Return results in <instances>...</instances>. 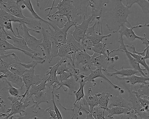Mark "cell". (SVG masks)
Wrapping results in <instances>:
<instances>
[{
    "instance_id": "6da1fadb",
    "label": "cell",
    "mask_w": 149,
    "mask_h": 119,
    "mask_svg": "<svg viewBox=\"0 0 149 119\" xmlns=\"http://www.w3.org/2000/svg\"><path fill=\"white\" fill-rule=\"evenodd\" d=\"M132 11L123 4L122 0H108L103 8L101 15V31L103 22L108 30L113 33H118L124 26L132 27L127 18Z\"/></svg>"
},
{
    "instance_id": "7a4b0ae2",
    "label": "cell",
    "mask_w": 149,
    "mask_h": 119,
    "mask_svg": "<svg viewBox=\"0 0 149 119\" xmlns=\"http://www.w3.org/2000/svg\"><path fill=\"white\" fill-rule=\"evenodd\" d=\"M49 10L47 17L52 18L56 15L66 17L68 20L74 19L78 14H81L84 16L82 12L76 8L73 0H61L55 7L48 8L45 11Z\"/></svg>"
},
{
    "instance_id": "3957f363",
    "label": "cell",
    "mask_w": 149,
    "mask_h": 119,
    "mask_svg": "<svg viewBox=\"0 0 149 119\" xmlns=\"http://www.w3.org/2000/svg\"><path fill=\"white\" fill-rule=\"evenodd\" d=\"M48 20L49 29H47L49 34L52 37L53 40L60 45L65 44L67 42V37L70 28L73 26L77 24L74 20L68 21L63 28H60L57 26L54 20L47 17Z\"/></svg>"
},
{
    "instance_id": "277c9868",
    "label": "cell",
    "mask_w": 149,
    "mask_h": 119,
    "mask_svg": "<svg viewBox=\"0 0 149 119\" xmlns=\"http://www.w3.org/2000/svg\"><path fill=\"white\" fill-rule=\"evenodd\" d=\"M22 95H20L19 97L12 96L8 97V98L11 101L12 107L7 109V116L5 117H1V119H8L10 117L18 114L22 116V113H26L27 108L30 104V101L26 99L23 102L22 100Z\"/></svg>"
},
{
    "instance_id": "5b68a950",
    "label": "cell",
    "mask_w": 149,
    "mask_h": 119,
    "mask_svg": "<svg viewBox=\"0 0 149 119\" xmlns=\"http://www.w3.org/2000/svg\"><path fill=\"white\" fill-rule=\"evenodd\" d=\"M95 19L93 15L91 14L89 16L84 15L83 21L81 24H77L75 25V30L74 31H69L68 33L73 35L75 39L80 43L82 41V45L84 44L86 33L88 28V26L91 24L94 20Z\"/></svg>"
},
{
    "instance_id": "8992f818",
    "label": "cell",
    "mask_w": 149,
    "mask_h": 119,
    "mask_svg": "<svg viewBox=\"0 0 149 119\" xmlns=\"http://www.w3.org/2000/svg\"><path fill=\"white\" fill-rule=\"evenodd\" d=\"M19 27L22 29L23 33V38L25 39L29 48L34 51H36L37 48L42 46V39H36V37L31 35L29 31H31L36 33H40V31L35 30L29 28L25 23H20L19 24Z\"/></svg>"
},
{
    "instance_id": "52a82bcc",
    "label": "cell",
    "mask_w": 149,
    "mask_h": 119,
    "mask_svg": "<svg viewBox=\"0 0 149 119\" xmlns=\"http://www.w3.org/2000/svg\"><path fill=\"white\" fill-rule=\"evenodd\" d=\"M35 68H32L29 69H26L23 75L22 76L23 82L26 87V91L22 95V100H24V99L26 96L29 89L32 85H38L42 81V79H41L40 75L34 74Z\"/></svg>"
},
{
    "instance_id": "ba28073f",
    "label": "cell",
    "mask_w": 149,
    "mask_h": 119,
    "mask_svg": "<svg viewBox=\"0 0 149 119\" xmlns=\"http://www.w3.org/2000/svg\"><path fill=\"white\" fill-rule=\"evenodd\" d=\"M84 49L78 51L76 54L74 64L76 68H79L80 64L82 65L81 69L83 71H87L90 69L91 66H93L91 62V56L86 52L85 48L83 46Z\"/></svg>"
},
{
    "instance_id": "9c48e42d",
    "label": "cell",
    "mask_w": 149,
    "mask_h": 119,
    "mask_svg": "<svg viewBox=\"0 0 149 119\" xmlns=\"http://www.w3.org/2000/svg\"><path fill=\"white\" fill-rule=\"evenodd\" d=\"M19 5L18 1L15 0H7V2L1 0L0 2V7L2 8L7 12L18 18L24 19L26 17L23 15L22 10Z\"/></svg>"
},
{
    "instance_id": "30bf717a",
    "label": "cell",
    "mask_w": 149,
    "mask_h": 119,
    "mask_svg": "<svg viewBox=\"0 0 149 119\" xmlns=\"http://www.w3.org/2000/svg\"><path fill=\"white\" fill-rule=\"evenodd\" d=\"M0 72L2 74L8 72L9 67L11 65L21 62L14 53L0 55Z\"/></svg>"
},
{
    "instance_id": "8fae6325",
    "label": "cell",
    "mask_w": 149,
    "mask_h": 119,
    "mask_svg": "<svg viewBox=\"0 0 149 119\" xmlns=\"http://www.w3.org/2000/svg\"><path fill=\"white\" fill-rule=\"evenodd\" d=\"M91 71L90 74L89 75H86L84 79V81L87 82V83L89 82H95V79L96 78H103L104 80L108 82L115 89H118L119 91V93L121 94H123L124 93V90L122 88H121L120 87L116 85H114L111 82L103 73V69L102 68H97L95 70H92L91 68L90 69Z\"/></svg>"
},
{
    "instance_id": "7c38bea8",
    "label": "cell",
    "mask_w": 149,
    "mask_h": 119,
    "mask_svg": "<svg viewBox=\"0 0 149 119\" xmlns=\"http://www.w3.org/2000/svg\"><path fill=\"white\" fill-rule=\"evenodd\" d=\"M114 61V57H110L108 55L94 53L91 55V62L93 65L97 68H102L104 70H107L110 62L113 63Z\"/></svg>"
},
{
    "instance_id": "4fadbf2b",
    "label": "cell",
    "mask_w": 149,
    "mask_h": 119,
    "mask_svg": "<svg viewBox=\"0 0 149 119\" xmlns=\"http://www.w3.org/2000/svg\"><path fill=\"white\" fill-rule=\"evenodd\" d=\"M97 22L95 20L94 25L88 28L85 36V39L90 40L93 45L102 42L104 39H105V41L107 40L108 38L111 35V34L103 35V34L97 33V32L95 30V27L97 26Z\"/></svg>"
},
{
    "instance_id": "5bb4252c",
    "label": "cell",
    "mask_w": 149,
    "mask_h": 119,
    "mask_svg": "<svg viewBox=\"0 0 149 119\" xmlns=\"http://www.w3.org/2000/svg\"><path fill=\"white\" fill-rule=\"evenodd\" d=\"M80 84V88L79 89L77 92L75 93L76 97V99L75 102L74 104V108L73 109H70L67 108L65 107H63L61 104V102H59V99L60 98V95L59 94H56V96L57 97V100H58V102H59V104H60L61 107L63 109L65 110H71L73 113V116H72V119L74 117L75 114L74 113V110L76 108H78V104L79 102L81 101V99H83V100H85V95H84V86L87 84V82H85L84 81V80L83 79L81 80L79 82Z\"/></svg>"
},
{
    "instance_id": "9a60e30c",
    "label": "cell",
    "mask_w": 149,
    "mask_h": 119,
    "mask_svg": "<svg viewBox=\"0 0 149 119\" xmlns=\"http://www.w3.org/2000/svg\"><path fill=\"white\" fill-rule=\"evenodd\" d=\"M42 39V46L46 54V56L48 60L49 63L51 62V48L53 39L49 34L47 30H45L42 27L41 29Z\"/></svg>"
},
{
    "instance_id": "2e32d148",
    "label": "cell",
    "mask_w": 149,
    "mask_h": 119,
    "mask_svg": "<svg viewBox=\"0 0 149 119\" xmlns=\"http://www.w3.org/2000/svg\"><path fill=\"white\" fill-rule=\"evenodd\" d=\"M79 85H80L79 82L77 81L73 76H71L70 78H68L66 80L61 82L59 87L56 90H59L62 87L63 88L64 91L66 92L69 89V91L68 94L69 95H71L75 93L80 88Z\"/></svg>"
},
{
    "instance_id": "e0dca14e",
    "label": "cell",
    "mask_w": 149,
    "mask_h": 119,
    "mask_svg": "<svg viewBox=\"0 0 149 119\" xmlns=\"http://www.w3.org/2000/svg\"><path fill=\"white\" fill-rule=\"evenodd\" d=\"M15 119H51L49 113L46 109L40 107L37 109V111L32 110L30 112H26L24 116H20Z\"/></svg>"
},
{
    "instance_id": "ac0fdd59",
    "label": "cell",
    "mask_w": 149,
    "mask_h": 119,
    "mask_svg": "<svg viewBox=\"0 0 149 119\" xmlns=\"http://www.w3.org/2000/svg\"><path fill=\"white\" fill-rule=\"evenodd\" d=\"M111 103L109 106V109L112 107H116L125 108L131 110V105L128 100H125L123 98L122 94H116L112 95L110 98Z\"/></svg>"
},
{
    "instance_id": "d6986e66",
    "label": "cell",
    "mask_w": 149,
    "mask_h": 119,
    "mask_svg": "<svg viewBox=\"0 0 149 119\" xmlns=\"http://www.w3.org/2000/svg\"><path fill=\"white\" fill-rule=\"evenodd\" d=\"M16 31L18 33V36L15 37L13 35L8 33V35L11 37L10 40H12L13 42V45L15 46L17 48L24 51H27L29 52H34V50H32L31 48H29V47L28 46L26 40L23 36H21L20 35L18 30V27L16 28Z\"/></svg>"
},
{
    "instance_id": "ffe728a7",
    "label": "cell",
    "mask_w": 149,
    "mask_h": 119,
    "mask_svg": "<svg viewBox=\"0 0 149 119\" xmlns=\"http://www.w3.org/2000/svg\"><path fill=\"white\" fill-rule=\"evenodd\" d=\"M67 43L69 45L73 55H72V59L73 61V66L75 67L74 61L75 59L76 54L78 51L83 50L84 49L83 46H82L77 41L72 35L68 33L67 37Z\"/></svg>"
},
{
    "instance_id": "44dd1931",
    "label": "cell",
    "mask_w": 149,
    "mask_h": 119,
    "mask_svg": "<svg viewBox=\"0 0 149 119\" xmlns=\"http://www.w3.org/2000/svg\"><path fill=\"white\" fill-rule=\"evenodd\" d=\"M115 77L118 80H125L130 83L132 86H135L136 84H148L149 82V77H144L142 76H137L134 75L129 77H120L117 75H115Z\"/></svg>"
},
{
    "instance_id": "7402d4cb",
    "label": "cell",
    "mask_w": 149,
    "mask_h": 119,
    "mask_svg": "<svg viewBox=\"0 0 149 119\" xmlns=\"http://www.w3.org/2000/svg\"><path fill=\"white\" fill-rule=\"evenodd\" d=\"M0 79L1 80L5 79L10 82L11 83L15 84L19 87V88L22 89L23 86H25L22 80V77L13 73L10 71H8L5 74H2L0 76Z\"/></svg>"
},
{
    "instance_id": "603a6c76",
    "label": "cell",
    "mask_w": 149,
    "mask_h": 119,
    "mask_svg": "<svg viewBox=\"0 0 149 119\" xmlns=\"http://www.w3.org/2000/svg\"><path fill=\"white\" fill-rule=\"evenodd\" d=\"M48 75H44V77L42 78V81L40 84L38 85H32L29 89V91L26 96V99L29 100V98H32L33 99V96L35 95L40 93V92L42 91V90H45L46 87V83L47 82V79Z\"/></svg>"
},
{
    "instance_id": "cb8c5ba5",
    "label": "cell",
    "mask_w": 149,
    "mask_h": 119,
    "mask_svg": "<svg viewBox=\"0 0 149 119\" xmlns=\"http://www.w3.org/2000/svg\"><path fill=\"white\" fill-rule=\"evenodd\" d=\"M132 27L129 28L126 26H124L118 32H120L123 35V36H125L128 40L132 42L135 41L136 39H139L142 41V42L145 40L146 38L145 34H144V37H140V36L136 35L133 31Z\"/></svg>"
},
{
    "instance_id": "d4e9b609",
    "label": "cell",
    "mask_w": 149,
    "mask_h": 119,
    "mask_svg": "<svg viewBox=\"0 0 149 119\" xmlns=\"http://www.w3.org/2000/svg\"><path fill=\"white\" fill-rule=\"evenodd\" d=\"M111 68L115 71V72L113 73H109L107 72V70H104V69H103V71H104L108 76H115V75H121V76H124V77H129V76H132V75H134L139 73V71L134 69H132V68H129L125 69V68L122 67V69L118 70L115 69L113 68V66Z\"/></svg>"
},
{
    "instance_id": "484cf974",
    "label": "cell",
    "mask_w": 149,
    "mask_h": 119,
    "mask_svg": "<svg viewBox=\"0 0 149 119\" xmlns=\"http://www.w3.org/2000/svg\"><path fill=\"white\" fill-rule=\"evenodd\" d=\"M88 95H85V99L89 105L91 112L95 107L98 106L100 93L94 94L91 88L88 89Z\"/></svg>"
},
{
    "instance_id": "4316f807",
    "label": "cell",
    "mask_w": 149,
    "mask_h": 119,
    "mask_svg": "<svg viewBox=\"0 0 149 119\" xmlns=\"http://www.w3.org/2000/svg\"><path fill=\"white\" fill-rule=\"evenodd\" d=\"M126 7L129 9L131 8L134 4H137L142 8L144 14H149V0H125Z\"/></svg>"
},
{
    "instance_id": "83f0119b",
    "label": "cell",
    "mask_w": 149,
    "mask_h": 119,
    "mask_svg": "<svg viewBox=\"0 0 149 119\" xmlns=\"http://www.w3.org/2000/svg\"><path fill=\"white\" fill-rule=\"evenodd\" d=\"M17 1L19 2V4L22 3V4H25L26 8H27L28 10L31 13V15L34 18H35V19L41 21H42L46 24L47 26H48V21L45 20L43 19L42 18H41L35 11L33 6H32V3H31L32 0H17Z\"/></svg>"
},
{
    "instance_id": "f1b7e54d",
    "label": "cell",
    "mask_w": 149,
    "mask_h": 119,
    "mask_svg": "<svg viewBox=\"0 0 149 119\" xmlns=\"http://www.w3.org/2000/svg\"><path fill=\"white\" fill-rule=\"evenodd\" d=\"M124 53L126 55V56H127V58H128V60H129L130 64L132 67L133 69L139 71V73H140V74H141V75L144 76V77H148L143 72L144 71L146 70V69L145 68L144 69H142V68H141L140 66V64L137 61L136 59H135L134 57H132L130 54V53H129V51L127 50L124 52Z\"/></svg>"
},
{
    "instance_id": "f546056e",
    "label": "cell",
    "mask_w": 149,
    "mask_h": 119,
    "mask_svg": "<svg viewBox=\"0 0 149 119\" xmlns=\"http://www.w3.org/2000/svg\"><path fill=\"white\" fill-rule=\"evenodd\" d=\"M112 95L109 93H104V92L100 93L98 106L109 112V111L110 109L109 108L108 104L109 102L110 101L111 97Z\"/></svg>"
},
{
    "instance_id": "4dcf8cb0",
    "label": "cell",
    "mask_w": 149,
    "mask_h": 119,
    "mask_svg": "<svg viewBox=\"0 0 149 119\" xmlns=\"http://www.w3.org/2000/svg\"><path fill=\"white\" fill-rule=\"evenodd\" d=\"M72 55L73 53L68 43L66 42L65 44L61 45L59 49L58 56L61 58H66L69 59L72 62V64H73Z\"/></svg>"
},
{
    "instance_id": "1f68e13d",
    "label": "cell",
    "mask_w": 149,
    "mask_h": 119,
    "mask_svg": "<svg viewBox=\"0 0 149 119\" xmlns=\"http://www.w3.org/2000/svg\"><path fill=\"white\" fill-rule=\"evenodd\" d=\"M34 103V106L36 108L38 109L40 107L39 105L42 102H47L49 103L47 97V93L45 92V90H42L37 94L33 96L32 100Z\"/></svg>"
},
{
    "instance_id": "d6a6232c",
    "label": "cell",
    "mask_w": 149,
    "mask_h": 119,
    "mask_svg": "<svg viewBox=\"0 0 149 119\" xmlns=\"http://www.w3.org/2000/svg\"><path fill=\"white\" fill-rule=\"evenodd\" d=\"M111 44V43H103L102 42L95 45L93 44L90 48L89 50L93 51L94 53L108 55L107 52L108 49L106 47V45Z\"/></svg>"
},
{
    "instance_id": "836d02e7",
    "label": "cell",
    "mask_w": 149,
    "mask_h": 119,
    "mask_svg": "<svg viewBox=\"0 0 149 119\" xmlns=\"http://www.w3.org/2000/svg\"><path fill=\"white\" fill-rule=\"evenodd\" d=\"M22 62L11 65L9 67V70L13 73L22 76L25 73L26 68L22 65Z\"/></svg>"
},
{
    "instance_id": "e575fe53",
    "label": "cell",
    "mask_w": 149,
    "mask_h": 119,
    "mask_svg": "<svg viewBox=\"0 0 149 119\" xmlns=\"http://www.w3.org/2000/svg\"><path fill=\"white\" fill-rule=\"evenodd\" d=\"M3 81L5 82L7 84L8 87H5L3 89L6 90V92H7L9 94V96H13V97H19L20 93V90H22L21 89H17L14 87L11 84L10 82L8 81L6 79H2Z\"/></svg>"
},
{
    "instance_id": "d590c367",
    "label": "cell",
    "mask_w": 149,
    "mask_h": 119,
    "mask_svg": "<svg viewBox=\"0 0 149 119\" xmlns=\"http://www.w3.org/2000/svg\"><path fill=\"white\" fill-rule=\"evenodd\" d=\"M41 21L36 20L31 18L25 17L23 19L22 23H25L30 28H38L41 30L42 27L41 26Z\"/></svg>"
},
{
    "instance_id": "8d00e7d4",
    "label": "cell",
    "mask_w": 149,
    "mask_h": 119,
    "mask_svg": "<svg viewBox=\"0 0 149 119\" xmlns=\"http://www.w3.org/2000/svg\"><path fill=\"white\" fill-rule=\"evenodd\" d=\"M130 112V110L125 108L120 107H112L110 109L109 111V114L108 116H112L114 115H120L123 114L127 116Z\"/></svg>"
},
{
    "instance_id": "74e56055",
    "label": "cell",
    "mask_w": 149,
    "mask_h": 119,
    "mask_svg": "<svg viewBox=\"0 0 149 119\" xmlns=\"http://www.w3.org/2000/svg\"><path fill=\"white\" fill-rule=\"evenodd\" d=\"M137 92L142 98L149 97V82L147 84H141L139 85V89Z\"/></svg>"
},
{
    "instance_id": "f35d334b",
    "label": "cell",
    "mask_w": 149,
    "mask_h": 119,
    "mask_svg": "<svg viewBox=\"0 0 149 119\" xmlns=\"http://www.w3.org/2000/svg\"><path fill=\"white\" fill-rule=\"evenodd\" d=\"M130 54L134 57L135 59L137 60L139 63L141 64V65L144 67L146 69L147 71V75L149 77V66L145 61L144 56L142 55H139L133 53H132L129 52Z\"/></svg>"
},
{
    "instance_id": "ab89813d",
    "label": "cell",
    "mask_w": 149,
    "mask_h": 119,
    "mask_svg": "<svg viewBox=\"0 0 149 119\" xmlns=\"http://www.w3.org/2000/svg\"><path fill=\"white\" fill-rule=\"evenodd\" d=\"M57 84L56 83H55L54 84L53 86V91H52V99L51 100V102L53 103V105H54V109L56 113V116H57V119H63L62 116L61 114V112H60V110H59V109L56 106V104L54 100V91L55 89L56 88V86H57ZM58 86V85H57Z\"/></svg>"
},
{
    "instance_id": "60d3db41",
    "label": "cell",
    "mask_w": 149,
    "mask_h": 119,
    "mask_svg": "<svg viewBox=\"0 0 149 119\" xmlns=\"http://www.w3.org/2000/svg\"><path fill=\"white\" fill-rule=\"evenodd\" d=\"M60 46L61 45L56 43L53 39L51 48V61L53 59L58 56Z\"/></svg>"
},
{
    "instance_id": "b9f144b4",
    "label": "cell",
    "mask_w": 149,
    "mask_h": 119,
    "mask_svg": "<svg viewBox=\"0 0 149 119\" xmlns=\"http://www.w3.org/2000/svg\"><path fill=\"white\" fill-rule=\"evenodd\" d=\"M51 1V0H36V5L41 10H43L45 9L46 7L48 6ZM55 1L56 0H54L52 6L50 7L51 8L54 7Z\"/></svg>"
},
{
    "instance_id": "7bdbcfd3",
    "label": "cell",
    "mask_w": 149,
    "mask_h": 119,
    "mask_svg": "<svg viewBox=\"0 0 149 119\" xmlns=\"http://www.w3.org/2000/svg\"><path fill=\"white\" fill-rule=\"evenodd\" d=\"M67 60H65L63 63H62L61 65L58 68V69L56 72V75H59L62 74L63 73L65 72H70V68L68 67L67 66Z\"/></svg>"
},
{
    "instance_id": "ee69618b",
    "label": "cell",
    "mask_w": 149,
    "mask_h": 119,
    "mask_svg": "<svg viewBox=\"0 0 149 119\" xmlns=\"http://www.w3.org/2000/svg\"><path fill=\"white\" fill-rule=\"evenodd\" d=\"M0 27H3L5 28V30L6 31L9 30L11 31L13 33V34H14V36L15 37H17L18 35H16L14 31L13 28V25H12V22L11 21H5V22L2 24H0Z\"/></svg>"
},
{
    "instance_id": "f6af8a7d",
    "label": "cell",
    "mask_w": 149,
    "mask_h": 119,
    "mask_svg": "<svg viewBox=\"0 0 149 119\" xmlns=\"http://www.w3.org/2000/svg\"><path fill=\"white\" fill-rule=\"evenodd\" d=\"M57 76H58L59 80L61 82H62L66 80L68 78H70L72 76V74L70 72H65Z\"/></svg>"
},
{
    "instance_id": "bcb514c9",
    "label": "cell",
    "mask_w": 149,
    "mask_h": 119,
    "mask_svg": "<svg viewBox=\"0 0 149 119\" xmlns=\"http://www.w3.org/2000/svg\"><path fill=\"white\" fill-rule=\"evenodd\" d=\"M105 111L106 110L100 107V109L97 113L95 119H105V116H104V114H105Z\"/></svg>"
},
{
    "instance_id": "7dc6e473",
    "label": "cell",
    "mask_w": 149,
    "mask_h": 119,
    "mask_svg": "<svg viewBox=\"0 0 149 119\" xmlns=\"http://www.w3.org/2000/svg\"><path fill=\"white\" fill-rule=\"evenodd\" d=\"M47 112L49 113L50 115V119H57V116L55 110H53L51 109V107L46 109Z\"/></svg>"
},
{
    "instance_id": "c3c4849f",
    "label": "cell",
    "mask_w": 149,
    "mask_h": 119,
    "mask_svg": "<svg viewBox=\"0 0 149 119\" xmlns=\"http://www.w3.org/2000/svg\"><path fill=\"white\" fill-rule=\"evenodd\" d=\"M38 64H39L38 62H37L36 61H33V62H31V63H29V64L22 63V65L24 66H25L27 69H30V68H32L34 67H36V66Z\"/></svg>"
},
{
    "instance_id": "681fc988",
    "label": "cell",
    "mask_w": 149,
    "mask_h": 119,
    "mask_svg": "<svg viewBox=\"0 0 149 119\" xmlns=\"http://www.w3.org/2000/svg\"><path fill=\"white\" fill-rule=\"evenodd\" d=\"M137 115L140 119H149V114L146 111L139 112Z\"/></svg>"
},
{
    "instance_id": "f907efd6",
    "label": "cell",
    "mask_w": 149,
    "mask_h": 119,
    "mask_svg": "<svg viewBox=\"0 0 149 119\" xmlns=\"http://www.w3.org/2000/svg\"><path fill=\"white\" fill-rule=\"evenodd\" d=\"M146 46V47L145 49L146 50V52L145 56H144L145 59H149V46Z\"/></svg>"
},
{
    "instance_id": "816d5d0a",
    "label": "cell",
    "mask_w": 149,
    "mask_h": 119,
    "mask_svg": "<svg viewBox=\"0 0 149 119\" xmlns=\"http://www.w3.org/2000/svg\"><path fill=\"white\" fill-rule=\"evenodd\" d=\"M142 45L143 44H145L146 46H149V41L147 39V38H146V39L145 40H144L142 42Z\"/></svg>"
},
{
    "instance_id": "f5cc1de1",
    "label": "cell",
    "mask_w": 149,
    "mask_h": 119,
    "mask_svg": "<svg viewBox=\"0 0 149 119\" xmlns=\"http://www.w3.org/2000/svg\"><path fill=\"white\" fill-rule=\"evenodd\" d=\"M20 7L21 8H22V10H23V9H25V8H26V6H25V4H22V3H21V4Z\"/></svg>"
},
{
    "instance_id": "db71d44e",
    "label": "cell",
    "mask_w": 149,
    "mask_h": 119,
    "mask_svg": "<svg viewBox=\"0 0 149 119\" xmlns=\"http://www.w3.org/2000/svg\"><path fill=\"white\" fill-rule=\"evenodd\" d=\"M114 58L115 61H117L119 59V57L118 55H116V56H114Z\"/></svg>"
},
{
    "instance_id": "11a10c76",
    "label": "cell",
    "mask_w": 149,
    "mask_h": 119,
    "mask_svg": "<svg viewBox=\"0 0 149 119\" xmlns=\"http://www.w3.org/2000/svg\"><path fill=\"white\" fill-rule=\"evenodd\" d=\"M123 116H122V118H121V119H122V118H123ZM108 119H115L114 118H113V116H108Z\"/></svg>"
},
{
    "instance_id": "9f6ffc18",
    "label": "cell",
    "mask_w": 149,
    "mask_h": 119,
    "mask_svg": "<svg viewBox=\"0 0 149 119\" xmlns=\"http://www.w3.org/2000/svg\"><path fill=\"white\" fill-rule=\"evenodd\" d=\"M13 116H12V117H10L8 119H13Z\"/></svg>"
},
{
    "instance_id": "6f0895ef",
    "label": "cell",
    "mask_w": 149,
    "mask_h": 119,
    "mask_svg": "<svg viewBox=\"0 0 149 119\" xmlns=\"http://www.w3.org/2000/svg\"><path fill=\"white\" fill-rule=\"evenodd\" d=\"M147 65H148L149 66V62H147Z\"/></svg>"
},
{
    "instance_id": "680465c9",
    "label": "cell",
    "mask_w": 149,
    "mask_h": 119,
    "mask_svg": "<svg viewBox=\"0 0 149 119\" xmlns=\"http://www.w3.org/2000/svg\"><path fill=\"white\" fill-rule=\"evenodd\" d=\"M147 100H149V97H148V98H147Z\"/></svg>"
}]
</instances>
